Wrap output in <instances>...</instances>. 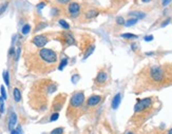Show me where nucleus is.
Instances as JSON below:
<instances>
[{"label":"nucleus","mask_w":172,"mask_h":134,"mask_svg":"<svg viewBox=\"0 0 172 134\" xmlns=\"http://www.w3.org/2000/svg\"><path fill=\"white\" fill-rule=\"evenodd\" d=\"M24 65L28 72L36 75H48L58 67V53L52 49L27 47L23 53Z\"/></svg>","instance_id":"obj_1"},{"label":"nucleus","mask_w":172,"mask_h":134,"mask_svg":"<svg viewBox=\"0 0 172 134\" xmlns=\"http://www.w3.org/2000/svg\"><path fill=\"white\" fill-rule=\"evenodd\" d=\"M172 85V70L170 65H150L141 70L136 79V88L141 90L161 89Z\"/></svg>","instance_id":"obj_2"},{"label":"nucleus","mask_w":172,"mask_h":134,"mask_svg":"<svg viewBox=\"0 0 172 134\" xmlns=\"http://www.w3.org/2000/svg\"><path fill=\"white\" fill-rule=\"evenodd\" d=\"M58 85L51 78H39L35 80L29 92V105L33 110L39 113L48 110L49 101L52 94L57 91Z\"/></svg>","instance_id":"obj_3"},{"label":"nucleus","mask_w":172,"mask_h":134,"mask_svg":"<svg viewBox=\"0 0 172 134\" xmlns=\"http://www.w3.org/2000/svg\"><path fill=\"white\" fill-rule=\"evenodd\" d=\"M157 105L158 98L155 96H149L137 99L134 106V113L131 120L135 125H141L158 110Z\"/></svg>","instance_id":"obj_4"},{"label":"nucleus","mask_w":172,"mask_h":134,"mask_svg":"<svg viewBox=\"0 0 172 134\" xmlns=\"http://www.w3.org/2000/svg\"><path fill=\"white\" fill-rule=\"evenodd\" d=\"M85 105H86V95L83 90H76L72 93L70 97L69 103L65 110V116L70 123L76 127L78 123L79 118L86 114L85 110Z\"/></svg>","instance_id":"obj_5"},{"label":"nucleus","mask_w":172,"mask_h":134,"mask_svg":"<svg viewBox=\"0 0 172 134\" xmlns=\"http://www.w3.org/2000/svg\"><path fill=\"white\" fill-rule=\"evenodd\" d=\"M78 48L80 52V56L83 60H86L89 56L93 54L94 50L96 48V39L90 33H83L79 37Z\"/></svg>","instance_id":"obj_6"},{"label":"nucleus","mask_w":172,"mask_h":134,"mask_svg":"<svg viewBox=\"0 0 172 134\" xmlns=\"http://www.w3.org/2000/svg\"><path fill=\"white\" fill-rule=\"evenodd\" d=\"M111 83L110 69L107 65H103L97 70L96 76L93 78V89L103 90L107 88Z\"/></svg>","instance_id":"obj_7"},{"label":"nucleus","mask_w":172,"mask_h":134,"mask_svg":"<svg viewBox=\"0 0 172 134\" xmlns=\"http://www.w3.org/2000/svg\"><path fill=\"white\" fill-rule=\"evenodd\" d=\"M85 5H86V3H83V2H79V1L74 0L65 7H62L63 9V14H65V16H67V17L72 19V20H78L80 16H81V14H83Z\"/></svg>","instance_id":"obj_8"},{"label":"nucleus","mask_w":172,"mask_h":134,"mask_svg":"<svg viewBox=\"0 0 172 134\" xmlns=\"http://www.w3.org/2000/svg\"><path fill=\"white\" fill-rule=\"evenodd\" d=\"M100 14H101V9L99 7L90 5L89 3H86L85 9L83 11V14L78 19V21L81 23H88V22H91L94 19H96Z\"/></svg>","instance_id":"obj_9"},{"label":"nucleus","mask_w":172,"mask_h":134,"mask_svg":"<svg viewBox=\"0 0 172 134\" xmlns=\"http://www.w3.org/2000/svg\"><path fill=\"white\" fill-rule=\"evenodd\" d=\"M54 38L61 43L63 50H65L69 47H72V45H76V47L78 45V41L76 40L74 34L69 30H63L62 32H58Z\"/></svg>","instance_id":"obj_10"},{"label":"nucleus","mask_w":172,"mask_h":134,"mask_svg":"<svg viewBox=\"0 0 172 134\" xmlns=\"http://www.w3.org/2000/svg\"><path fill=\"white\" fill-rule=\"evenodd\" d=\"M106 96L103 94H92L86 99L85 110L86 113H93L103 103Z\"/></svg>","instance_id":"obj_11"},{"label":"nucleus","mask_w":172,"mask_h":134,"mask_svg":"<svg viewBox=\"0 0 172 134\" xmlns=\"http://www.w3.org/2000/svg\"><path fill=\"white\" fill-rule=\"evenodd\" d=\"M67 98H68V95L65 93H59L57 94L53 100H52V105H51V112L54 113V112H58L61 110L63 106H65V101H67Z\"/></svg>","instance_id":"obj_12"},{"label":"nucleus","mask_w":172,"mask_h":134,"mask_svg":"<svg viewBox=\"0 0 172 134\" xmlns=\"http://www.w3.org/2000/svg\"><path fill=\"white\" fill-rule=\"evenodd\" d=\"M51 35H52L51 33L35 35L34 37L31 39V45L38 49L45 48V45H47V43L50 41V39H51Z\"/></svg>","instance_id":"obj_13"},{"label":"nucleus","mask_w":172,"mask_h":134,"mask_svg":"<svg viewBox=\"0 0 172 134\" xmlns=\"http://www.w3.org/2000/svg\"><path fill=\"white\" fill-rule=\"evenodd\" d=\"M109 2H110V10L112 12H117L127 3L128 0H109Z\"/></svg>","instance_id":"obj_14"},{"label":"nucleus","mask_w":172,"mask_h":134,"mask_svg":"<svg viewBox=\"0 0 172 134\" xmlns=\"http://www.w3.org/2000/svg\"><path fill=\"white\" fill-rule=\"evenodd\" d=\"M16 123H17V114L15 113L14 111H11L10 115H9V129L11 131L14 130Z\"/></svg>","instance_id":"obj_15"},{"label":"nucleus","mask_w":172,"mask_h":134,"mask_svg":"<svg viewBox=\"0 0 172 134\" xmlns=\"http://www.w3.org/2000/svg\"><path fill=\"white\" fill-rule=\"evenodd\" d=\"M121 103V93L118 92L114 95L113 99H112V103H111V107H112V109H113V110H116L117 108L119 107Z\"/></svg>","instance_id":"obj_16"},{"label":"nucleus","mask_w":172,"mask_h":134,"mask_svg":"<svg viewBox=\"0 0 172 134\" xmlns=\"http://www.w3.org/2000/svg\"><path fill=\"white\" fill-rule=\"evenodd\" d=\"M13 98L16 103H20L21 101V98H22V95H21V91L19 88L17 87H15L14 89H13Z\"/></svg>","instance_id":"obj_17"},{"label":"nucleus","mask_w":172,"mask_h":134,"mask_svg":"<svg viewBox=\"0 0 172 134\" xmlns=\"http://www.w3.org/2000/svg\"><path fill=\"white\" fill-rule=\"evenodd\" d=\"M129 16L133 18H136V19H144V18L146 17V13L141 12V11H133V12H130V13H129Z\"/></svg>","instance_id":"obj_18"},{"label":"nucleus","mask_w":172,"mask_h":134,"mask_svg":"<svg viewBox=\"0 0 172 134\" xmlns=\"http://www.w3.org/2000/svg\"><path fill=\"white\" fill-rule=\"evenodd\" d=\"M47 27H48V22L47 21H42V20L37 21V23H36L34 29V33H37L38 31H41V30H43Z\"/></svg>","instance_id":"obj_19"},{"label":"nucleus","mask_w":172,"mask_h":134,"mask_svg":"<svg viewBox=\"0 0 172 134\" xmlns=\"http://www.w3.org/2000/svg\"><path fill=\"white\" fill-rule=\"evenodd\" d=\"M72 1H74V0H55V4L59 7H65Z\"/></svg>","instance_id":"obj_20"},{"label":"nucleus","mask_w":172,"mask_h":134,"mask_svg":"<svg viewBox=\"0 0 172 134\" xmlns=\"http://www.w3.org/2000/svg\"><path fill=\"white\" fill-rule=\"evenodd\" d=\"M31 24L30 23H25L22 25V28H21V33L22 35H28L30 32H31Z\"/></svg>","instance_id":"obj_21"},{"label":"nucleus","mask_w":172,"mask_h":134,"mask_svg":"<svg viewBox=\"0 0 172 134\" xmlns=\"http://www.w3.org/2000/svg\"><path fill=\"white\" fill-rule=\"evenodd\" d=\"M115 24L118 25V27H124L125 24H126L125 18L123 17V16H117L116 19H115Z\"/></svg>","instance_id":"obj_22"},{"label":"nucleus","mask_w":172,"mask_h":134,"mask_svg":"<svg viewBox=\"0 0 172 134\" xmlns=\"http://www.w3.org/2000/svg\"><path fill=\"white\" fill-rule=\"evenodd\" d=\"M9 4H10L9 1H4V2H2V3H0V16H1V15L3 14L4 12L7 11Z\"/></svg>","instance_id":"obj_23"},{"label":"nucleus","mask_w":172,"mask_h":134,"mask_svg":"<svg viewBox=\"0 0 172 134\" xmlns=\"http://www.w3.org/2000/svg\"><path fill=\"white\" fill-rule=\"evenodd\" d=\"M65 133V128L63 127H58L55 128L50 132V134H63Z\"/></svg>","instance_id":"obj_24"},{"label":"nucleus","mask_w":172,"mask_h":134,"mask_svg":"<svg viewBox=\"0 0 172 134\" xmlns=\"http://www.w3.org/2000/svg\"><path fill=\"white\" fill-rule=\"evenodd\" d=\"M58 23L60 24V27H61L63 30H69L70 29V25L69 23L65 20V19H59L58 20Z\"/></svg>","instance_id":"obj_25"},{"label":"nucleus","mask_w":172,"mask_h":134,"mask_svg":"<svg viewBox=\"0 0 172 134\" xmlns=\"http://www.w3.org/2000/svg\"><path fill=\"white\" fill-rule=\"evenodd\" d=\"M3 80L7 87L10 86V74H9V71H7V70L3 71Z\"/></svg>","instance_id":"obj_26"},{"label":"nucleus","mask_w":172,"mask_h":134,"mask_svg":"<svg viewBox=\"0 0 172 134\" xmlns=\"http://www.w3.org/2000/svg\"><path fill=\"white\" fill-rule=\"evenodd\" d=\"M138 21V19H136V18H133V17H131V18H129L127 21H126V27H131V25H134L136 22Z\"/></svg>","instance_id":"obj_27"},{"label":"nucleus","mask_w":172,"mask_h":134,"mask_svg":"<svg viewBox=\"0 0 172 134\" xmlns=\"http://www.w3.org/2000/svg\"><path fill=\"white\" fill-rule=\"evenodd\" d=\"M121 37L125 38V39H136L137 35L131 34V33H124V34H121Z\"/></svg>","instance_id":"obj_28"},{"label":"nucleus","mask_w":172,"mask_h":134,"mask_svg":"<svg viewBox=\"0 0 172 134\" xmlns=\"http://www.w3.org/2000/svg\"><path fill=\"white\" fill-rule=\"evenodd\" d=\"M68 65V57H65V58L61 59V61H60V63L58 65V70H63V68H65V65Z\"/></svg>","instance_id":"obj_29"},{"label":"nucleus","mask_w":172,"mask_h":134,"mask_svg":"<svg viewBox=\"0 0 172 134\" xmlns=\"http://www.w3.org/2000/svg\"><path fill=\"white\" fill-rule=\"evenodd\" d=\"M59 117V113L58 112H54V113L51 114V116L49 118V121H54V120H57Z\"/></svg>","instance_id":"obj_30"},{"label":"nucleus","mask_w":172,"mask_h":134,"mask_svg":"<svg viewBox=\"0 0 172 134\" xmlns=\"http://www.w3.org/2000/svg\"><path fill=\"white\" fill-rule=\"evenodd\" d=\"M20 54H21V48L20 47H18L17 49H16V54H15V62H17L18 60H19V58H20Z\"/></svg>","instance_id":"obj_31"},{"label":"nucleus","mask_w":172,"mask_h":134,"mask_svg":"<svg viewBox=\"0 0 172 134\" xmlns=\"http://www.w3.org/2000/svg\"><path fill=\"white\" fill-rule=\"evenodd\" d=\"M4 112V99L2 97H0V113Z\"/></svg>","instance_id":"obj_32"},{"label":"nucleus","mask_w":172,"mask_h":134,"mask_svg":"<svg viewBox=\"0 0 172 134\" xmlns=\"http://www.w3.org/2000/svg\"><path fill=\"white\" fill-rule=\"evenodd\" d=\"M0 89H1V97L5 100L7 99V92H5V88H4V86H1Z\"/></svg>","instance_id":"obj_33"},{"label":"nucleus","mask_w":172,"mask_h":134,"mask_svg":"<svg viewBox=\"0 0 172 134\" xmlns=\"http://www.w3.org/2000/svg\"><path fill=\"white\" fill-rule=\"evenodd\" d=\"M172 0H161V5H162L163 7H167V5H169V3L171 2Z\"/></svg>","instance_id":"obj_34"},{"label":"nucleus","mask_w":172,"mask_h":134,"mask_svg":"<svg viewBox=\"0 0 172 134\" xmlns=\"http://www.w3.org/2000/svg\"><path fill=\"white\" fill-rule=\"evenodd\" d=\"M145 40H146V41H151V40H153V36H152V35L146 36V37H145Z\"/></svg>","instance_id":"obj_35"},{"label":"nucleus","mask_w":172,"mask_h":134,"mask_svg":"<svg viewBox=\"0 0 172 134\" xmlns=\"http://www.w3.org/2000/svg\"><path fill=\"white\" fill-rule=\"evenodd\" d=\"M43 7H45V2H40L37 4V9H39V10H41Z\"/></svg>","instance_id":"obj_36"},{"label":"nucleus","mask_w":172,"mask_h":134,"mask_svg":"<svg viewBox=\"0 0 172 134\" xmlns=\"http://www.w3.org/2000/svg\"><path fill=\"white\" fill-rule=\"evenodd\" d=\"M169 22H170V18H168L167 20L164 21V22H163V23H162V27H166V25H167V24H168Z\"/></svg>","instance_id":"obj_37"},{"label":"nucleus","mask_w":172,"mask_h":134,"mask_svg":"<svg viewBox=\"0 0 172 134\" xmlns=\"http://www.w3.org/2000/svg\"><path fill=\"white\" fill-rule=\"evenodd\" d=\"M153 0H141V3H149V2H152Z\"/></svg>","instance_id":"obj_38"},{"label":"nucleus","mask_w":172,"mask_h":134,"mask_svg":"<svg viewBox=\"0 0 172 134\" xmlns=\"http://www.w3.org/2000/svg\"><path fill=\"white\" fill-rule=\"evenodd\" d=\"M11 133H12V134H19V131H18V130H15V129H14V130L11 131Z\"/></svg>","instance_id":"obj_39"},{"label":"nucleus","mask_w":172,"mask_h":134,"mask_svg":"<svg viewBox=\"0 0 172 134\" xmlns=\"http://www.w3.org/2000/svg\"><path fill=\"white\" fill-rule=\"evenodd\" d=\"M165 134H172V128H170L169 130H167L165 132Z\"/></svg>","instance_id":"obj_40"},{"label":"nucleus","mask_w":172,"mask_h":134,"mask_svg":"<svg viewBox=\"0 0 172 134\" xmlns=\"http://www.w3.org/2000/svg\"><path fill=\"white\" fill-rule=\"evenodd\" d=\"M126 134H134V133H133L132 131H128V132H127V133H126Z\"/></svg>","instance_id":"obj_41"},{"label":"nucleus","mask_w":172,"mask_h":134,"mask_svg":"<svg viewBox=\"0 0 172 134\" xmlns=\"http://www.w3.org/2000/svg\"><path fill=\"white\" fill-rule=\"evenodd\" d=\"M170 68H171V70H172V63H171V65H170Z\"/></svg>","instance_id":"obj_42"}]
</instances>
